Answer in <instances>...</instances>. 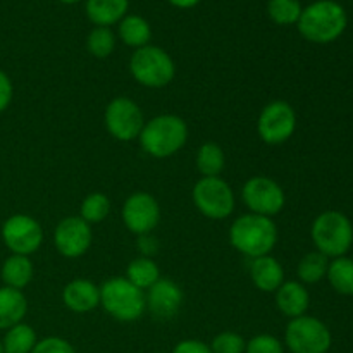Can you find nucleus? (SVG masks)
<instances>
[{
  "label": "nucleus",
  "instance_id": "9",
  "mask_svg": "<svg viewBox=\"0 0 353 353\" xmlns=\"http://www.w3.org/2000/svg\"><path fill=\"white\" fill-rule=\"evenodd\" d=\"M103 123L112 138L119 141H133L143 130L145 117L134 100L128 97H116L107 103Z\"/></svg>",
  "mask_w": 353,
  "mask_h": 353
},
{
  "label": "nucleus",
  "instance_id": "13",
  "mask_svg": "<svg viewBox=\"0 0 353 353\" xmlns=\"http://www.w3.org/2000/svg\"><path fill=\"white\" fill-rule=\"evenodd\" d=\"M123 223L130 233L148 234L161 223V205L147 192H134L123 205Z\"/></svg>",
  "mask_w": 353,
  "mask_h": 353
},
{
  "label": "nucleus",
  "instance_id": "14",
  "mask_svg": "<svg viewBox=\"0 0 353 353\" xmlns=\"http://www.w3.org/2000/svg\"><path fill=\"white\" fill-rule=\"evenodd\" d=\"M93 241L92 226L79 216L62 219L55 226L54 245L65 259H79L90 250Z\"/></svg>",
  "mask_w": 353,
  "mask_h": 353
},
{
  "label": "nucleus",
  "instance_id": "35",
  "mask_svg": "<svg viewBox=\"0 0 353 353\" xmlns=\"http://www.w3.org/2000/svg\"><path fill=\"white\" fill-rule=\"evenodd\" d=\"M171 353H212V350L200 340H183L172 348Z\"/></svg>",
  "mask_w": 353,
  "mask_h": 353
},
{
  "label": "nucleus",
  "instance_id": "27",
  "mask_svg": "<svg viewBox=\"0 0 353 353\" xmlns=\"http://www.w3.org/2000/svg\"><path fill=\"white\" fill-rule=\"evenodd\" d=\"M327 265H330V259L323 255L321 252H310L305 257L300 261L299 268H296V274L302 285H316L321 279L326 278Z\"/></svg>",
  "mask_w": 353,
  "mask_h": 353
},
{
  "label": "nucleus",
  "instance_id": "26",
  "mask_svg": "<svg viewBox=\"0 0 353 353\" xmlns=\"http://www.w3.org/2000/svg\"><path fill=\"white\" fill-rule=\"evenodd\" d=\"M327 281L340 295H353V261L348 257L333 259L327 265Z\"/></svg>",
  "mask_w": 353,
  "mask_h": 353
},
{
  "label": "nucleus",
  "instance_id": "18",
  "mask_svg": "<svg viewBox=\"0 0 353 353\" xmlns=\"http://www.w3.org/2000/svg\"><path fill=\"white\" fill-rule=\"evenodd\" d=\"M276 305L288 319L305 316L310 305V295L300 281H285L276 290Z\"/></svg>",
  "mask_w": 353,
  "mask_h": 353
},
{
  "label": "nucleus",
  "instance_id": "12",
  "mask_svg": "<svg viewBox=\"0 0 353 353\" xmlns=\"http://www.w3.org/2000/svg\"><path fill=\"white\" fill-rule=\"evenodd\" d=\"M2 240L12 254L30 257L43 243V228L28 214H14L3 223Z\"/></svg>",
  "mask_w": 353,
  "mask_h": 353
},
{
  "label": "nucleus",
  "instance_id": "10",
  "mask_svg": "<svg viewBox=\"0 0 353 353\" xmlns=\"http://www.w3.org/2000/svg\"><path fill=\"white\" fill-rule=\"evenodd\" d=\"M296 130V112L285 100H272L259 114V137L268 145H283Z\"/></svg>",
  "mask_w": 353,
  "mask_h": 353
},
{
  "label": "nucleus",
  "instance_id": "5",
  "mask_svg": "<svg viewBox=\"0 0 353 353\" xmlns=\"http://www.w3.org/2000/svg\"><path fill=\"white\" fill-rule=\"evenodd\" d=\"M312 241L317 252L327 259L345 257L353 243V226L345 214L327 210L319 214L312 223Z\"/></svg>",
  "mask_w": 353,
  "mask_h": 353
},
{
  "label": "nucleus",
  "instance_id": "8",
  "mask_svg": "<svg viewBox=\"0 0 353 353\" xmlns=\"http://www.w3.org/2000/svg\"><path fill=\"white\" fill-rule=\"evenodd\" d=\"M192 199L196 210L207 219H228L234 210L233 188L219 176L200 178L193 186Z\"/></svg>",
  "mask_w": 353,
  "mask_h": 353
},
{
  "label": "nucleus",
  "instance_id": "22",
  "mask_svg": "<svg viewBox=\"0 0 353 353\" xmlns=\"http://www.w3.org/2000/svg\"><path fill=\"white\" fill-rule=\"evenodd\" d=\"M117 24H119L117 33L124 45L134 48V50L150 45L152 28L145 17L138 16V14H130V16L126 14Z\"/></svg>",
  "mask_w": 353,
  "mask_h": 353
},
{
  "label": "nucleus",
  "instance_id": "2",
  "mask_svg": "<svg viewBox=\"0 0 353 353\" xmlns=\"http://www.w3.org/2000/svg\"><path fill=\"white\" fill-rule=\"evenodd\" d=\"M188 140V124L176 114H161L145 121L138 141L141 150L154 159H168L178 154Z\"/></svg>",
  "mask_w": 353,
  "mask_h": 353
},
{
  "label": "nucleus",
  "instance_id": "37",
  "mask_svg": "<svg viewBox=\"0 0 353 353\" xmlns=\"http://www.w3.org/2000/svg\"><path fill=\"white\" fill-rule=\"evenodd\" d=\"M169 3H172L174 7H178V9H192V7L199 6L202 0H168Z\"/></svg>",
  "mask_w": 353,
  "mask_h": 353
},
{
  "label": "nucleus",
  "instance_id": "33",
  "mask_svg": "<svg viewBox=\"0 0 353 353\" xmlns=\"http://www.w3.org/2000/svg\"><path fill=\"white\" fill-rule=\"evenodd\" d=\"M31 353H74V348L64 338L47 336L43 340H38Z\"/></svg>",
  "mask_w": 353,
  "mask_h": 353
},
{
  "label": "nucleus",
  "instance_id": "24",
  "mask_svg": "<svg viewBox=\"0 0 353 353\" xmlns=\"http://www.w3.org/2000/svg\"><path fill=\"white\" fill-rule=\"evenodd\" d=\"M126 279L133 283L137 288L147 292L148 288L155 285L161 279V269L159 265L152 261L150 257H137L128 264L126 269Z\"/></svg>",
  "mask_w": 353,
  "mask_h": 353
},
{
  "label": "nucleus",
  "instance_id": "38",
  "mask_svg": "<svg viewBox=\"0 0 353 353\" xmlns=\"http://www.w3.org/2000/svg\"><path fill=\"white\" fill-rule=\"evenodd\" d=\"M59 2H62V3H76V2H79V0H59Z\"/></svg>",
  "mask_w": 353,
  "mask_h": 353
},
{
  "label": "nucleus",
  "instance_id": "6",
  "mask_svg": "<svg viewBox=\"0 0 353 353\" xmlns=\"http://www.w3.org/2000/svg\"><path fill=\"white\" fill-rule=\"evenodd\" d=\"M130 72L138 85L147 88H164L174 79L176 65L164 48L147 45L131 55Z\"/></svg>",
  "mask_w": 353,
  "mask_h": 353
},
{
  "label": "nucleus",
  "instance_id": "17",
  "mask_svg": "<svg viewBox=\"0 0 353 353\" xmlns=\"http://www.w3.org/2000/svg\"><path fill=\"white\" fill-rule=\"evenodd\" d=\"M250 278L259 292L276 293V290L285 283V269L272 255H262L252 259Z\"/></svg>",
  "mask_w": 353,
  "mask_h": 353
},
{
  "label": "nucleus",
  "instance_id": "11",
  "mask_svg": "<svg viewBox=\"0 0 353 353\" xmlns=\"http://www.w3.org/2000/svg\"><path fill=\"white\" fill-rule=\"evenodd\" d=\"M241 200L252 214L272 219L285 209L286 195L274 179L268 176H254L243 185Z\"/></svg>",
  "mask_w": 353,
  "mask_h": 353
},
{
  "label": "nucleus",
  "instance_id": "39",
  "mask_svg": "<svg viewBox=\"0 0 353 353\" xmlns=\"http://www.w3.org/2000/svg\"><path fill=\"white\" fill-rule=\"evenodd\" d=\"M0 353H3V348H2V340H0Z\"/></svg>",
  "mask_w": 353,
  "mask_h": 353
},
{
  "label": "nucleus",
  "instance_id": "7",
  "mask_svg": "<svg viewBox=\"0 0 353 353\" xmlns=\"http://www.w3.org/2000/svg\"><path fill=\"white\" fill-rule=\"evenodd\" d=\"M331 343L330 327L317 317H295L286 326L285 345L292 353H327Z\"/></svg>",
  "mask_w": 353,
  "mask_h": 353
},
{
  "label": "nucleus",
  "instance_id": "20",
  "mask_svg": "<svg viewBox=\"0 0 353 353\" xmlns=\"http://www.w3.org/2000/svg\"><path fill=\"white\" fill-rule=\"evenodd\" d=\"M130 0H86V16L95 26L117 24L128 12Z\"/></svg>",
  "mask_w": 353,
  "mask_h": 353
},
{
  "label": "nucleus",
  "instance_id": "16",
  "mask_svg": "<svg viewBox=\"0 0 353 353\" xmlns=\"http://www.w3.org/2000/svg\"><path fill=\"white\" fill-rule=\"evenodd\" d=\"M62 302L74 314L92 312L100 305V286L90 279H72L62 290Z\"/></svg>",
  "mask_w": 353,
  "mask_h": 353
},
{
  "label": "nucleus",
  "instance_id": "30",
  "mask_svg": "<svg viewBox=\"0 0 353 353\" xmlns=\"http://www.w3.org/2000/svg\"><path fill=\"white\" fill-rule=\"evenodd\" d=\"M86 48L93 57L107 59L116 48V34L110 31V28H93L86 38Z\"/></svg>",
  "mask_w": 353,
  "mask_h": 353
},
{
  "label": "nucleus",
  "instance_id": "4",
  "mask_svg": "<svg viewBox=\"0 0 353 353\" xmlns=\"http://www.w3.org/2000/svg\"><path fill=\"white\" fill-rule=\"evenodd\" d=\"M100 307L119 323H134L147 312V299L126 278H110L100 286Z\"/></svg>",
  "mask_w": 353,
  "mask_h": 353
},
{
  "label": "nucleus",
  "instance_id": "32",
  "mask_svg": "<svg viewBox=\"0 0 353 353\" xmlns=\"http://www.w3.org/2000/svg\"><path fill=\"white\" fill-rule=\"evenodd\" d=\"M245 353H285V343L272 334H257L247 341Z\"/></svg>",
  "mask_w": 353,
  "mask_h": 353
},
{
  "label": "nucleus",
  "instance_id": "36",
  "mask_svg": "<svg viewBox=\"0 0 353 353\" xmlns=\"http://www.w3.org/2000/svg\"><path fill=\"white\" fill-rule=\"evenodd\" d=\"M157 247H159V243H157V240L152 236V233L141 234V236H138V248H140V252H141V255H143V257H150L152 259V255L157 252Z\"/></svg>",
  "mask_w": 353,
  "mask_h": 353
},
{
  "label": "nucleus",
  "instance_id": "31",
  "mask_svg": "<svg viewBox=\"0 0 353 353\" xmlns=\"http://www.w3.org/2000/svg\"><path fill=\"white\" fill-rule=\"evenodd\" d=\"M209 347L212 353H245L247 341H245V338L240 333L223 331L217 336H214Z\"/></svg>",
  "mask_w": 353,
  "mask_h": 353
},
{
  "label": "nucleus",
  "instance_id": "19",
  "mask_svg": "<svg viewBox=\"0 0 353 353\" xmlns=\"http://www.w3.org/2000/svg\"><path fill=\"white\" fill-rule=\"evenodd\" d=\"M28 312V300L21 290L0 288V330L7 331L23 323Z\"/></svg>",
  "mask_w": 353,
  "mask_h": 353
},
{
  "label": "nucleus",
  "instance_id": "15",
  "mask_svg": "<svg viewBox=\"0 0 353 353\" xmlns=\"http://www.w3.org/2000/svg\"><path fill=\"white\" fill-rule=\"evenodd\" d=\"M147 310L157 321H171L179 314L183 305V292L172 279L161 278L145 292Z\"/></svg>",
  "mask_w": 353,
  "mask_h": 353
},
{
  "label": "nucleus",
  "instance_id": "40",
  "mask_svg": "<svg viewBox=\"0 0 353 353\" xmlns=\"http://www.w3.org/2000/svg\"><path fill=\"white\" fill-rule=\"evenodd\" d=\"M154 353H164V352H154Z\"/></svg>",
  "mask_w": 353,
  "mask_h": 353
},
{
  "label": "nucleus",
  "instance_id": "23",
  "mask_svg": "<svg viewBox=\"0 0 353 353\" xmlns=\"http://www.w3.org/2000/svg\"><path fill=\"white\" fill-rule=\"evenodd\" d=\"M195 162L202 178H217L224 171L226 155L219 145L214 141H207V143L200 145V148L196 150Z\"/></svg>",
  "mask_w": 353,
  "mask_h": 353
},
{
  "label": "nucleus",
  "instance_id": "29",
  "mask_svg": "<svg viewBox=\"0 0 353 353\" xmlns=\"http://www.w3.org/2000/svg\"><path fill=\"white\" fill-rule=\"evenodd\" d=\"M302 10L303 7L300 0H269L268 2V16L271 17L272 23L279 26L299 23Z\"/></svg>",
  "mask_w": 353,
  "mask_h": 353
},
{
  "label": "nucleus",
  "instance_id": "1",
  "mask_svg": "<svg viewBox=\"0 0 353 353\" xmlns=\"http://www.w3.org/2000/svg\"><path fill=\"white\" fill-rule=\"evenodd\" d=\"M230 243L234 250L248 259L271 255L272 248L278 243V226L271 217L248 212L231 224Z\"/></svg>",
  "mask_w": 353,
  "mask_h": 353
},
{
  "label": "nucleus",
  "instance_id": "25",
  "mask_svg": "<svg viewBox=\"0 0 353 353\" xmlns=\"http://www.w3.org/2000/svg\"><path fill=\"white\" fill-rule=\"evenodd\" d=\"M38 343L37 331L26 323H19L6 331L2 340L3 353H31Z\"/></svg>",
  "mask_w": 353,
  "mask_h": 353
},
{
  "label": "nucleus",
  "instance_id": "28",
  "mask_svg": "<svg viewBox=\"0 0 353 353\" xmlns=\"http://www.w3.org/2000/svg\"><path fill=\"white\" fill-rule=\"evenodd\" d=\"M110 214V200L105 193L93 192L85 196L79 207V217L92 226V224H100L107 219Z\"/></svg>",
  "mask_w": 353,
  "mask_h": 353
},
{
  "label": "nucleus",
  "instance_id": "34",
  "mask_svg": "<svg viewBox=\"0 0 353 353\" xmlns=\"http://www.w3.org/2000/svg\"><path fill=\"white\" fill-rule=\"evenodd\" d=\"M12 95H14V86L12 81H10L9 76L0 69V112L7 109L12 102Z\"/></svg>",
  "mask_w": 353,
  "mask_h": 353
},
{
  "label": "nucleus",
  "instance_id": "3",
  "mask_svg": "<svg viewBox=\"0 0 353 353\" xmlns=\"http://www.w3.org/2000/svg\"><path fill=\"white\" fill-rule=\"evenodd\" d=\"M348 24L347 12L334 0H317L302 10L299 26L300 34L312 43H331L345 33Z\"/></svg>",
  "mask_w": 353,
  "mask_h": 353
},
{
  "label": "nucleus",
  "instance_id": "21",
  "mask_svg": "<svg viewBox=\"0 0 353 353\" xmlns=\"http://www.w3.org/2000/svg\"><path fill=\"white\" fill-rule=\"evenodd\" d=\"M33 274V262L26 255H9L0 269V278H2L3 285L14 290H21V292L30 285Z\"/></svg>",
  "mask_w": 353,
  "mask_h": 353
}]
</instances>
